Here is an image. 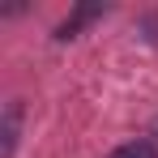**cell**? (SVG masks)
I'll return each mask as SVG.
<instances>
[{"label": "cell", "instance_id": "obj_2", "mask_svg": "<svg viewBox=\"0 0 158 158\" xmlns=\"http://www.w3.org/2000/svg\"><path fill=\"white\" fill-rule=\"evenodd\" d=\"M103 13H107V4H98V0H90V4H77V9H73V17L56 26V39H73V34H77L85 22H94V17H103Z\"/></svg>", "mask_w": 158, "mask_h": 158}, {"label": "cell", "instance_id": "obj_1", "mask_svg": "<svg viewBox=\"0 0 158 158\" xmlns=\"http://www.w3.org/2000/svg\"><path fill=\"white\" fill-rule=\"evenodd\" d=\"M17 132H22V103L13 98V103L4 107V128H0V158H13V150H17Z\"/></svg>", "mask_w": 158, "mask_h": 158}, {"label": "cell", "instance_id": "obj_3", "mask_svg": "<svg viewBox=\"0 0 158 158\" xmlns=\"http://www.w3.org/2000/svg\"><path fill=\"white\" fill-rule=\"evenodd\" d=\"M111 158H158V145L154 141H145V137H137V141H124V145H115Z\"/></svg>", "mask_w": 158, "mask_h": 158}, {"label": "cell", "instance_id": "obj_4", "mask_svg": "<svg viewBox=\"0 0 158 158\" xmlns=\"http://www.w3.org/2000/svg\"><path fill=\"white\" fill-rule=\"evenodd\" d=\"M145 30H150L145 39H158V13H145Z\"/></svg>", "mask_w": 158, "mask_h": 158}]
</instances>
